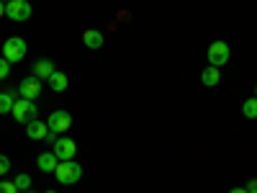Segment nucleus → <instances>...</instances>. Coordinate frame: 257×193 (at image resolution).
I'll return each mask as SVG.
<instances>
[{"mask_svg":"<svg viewBox=\"0 0 257 193\" xmlns=\"http://www.w3.org/2000/svg\"><path fill=\"white\" fill-rule=\"evenodd\" d=\"M54 178H57V183H62V185H75V183L82 178V165L75 162V160H62V162L57 165V170H54Z\"/></svg>","mask_w":257,"mask_h":193,"instance_id":"obj_1","label":"nucleus"},{"mask_svg":"<svg viewBox=\"0 0 257 193\" xmlns=\"http://www.w3.org/2000/svg\"><path fill=\"white\" fill-rule=\"evenodd\" d=\"M13 119L18 121V124H29V121H34L36 116H39V109H36V103L34 101H26V98H18L16 103H13Z\"/></svg>","mask_w":257,"mask_h":193,"instance_id":"obj_2","label":"nucleus"},{"mask_svg":"<svg viewBox=\"0 0 257 193\" xmlns=\"http://www.w3.org/2000/svg\"><path fill=\"white\" fill-rule=\"evenodd\" d=\"M3 57H6L11 64L21 62V59L26 57V41L21 39V36H11V39H6V44H3Z\"/></svg>","mask_w":257,"mask_h":193,"instance_id":"obj_3","label":"nucleus"},{"mask_svg":"<svg viewBox=\"0 0 257 193\" xmlns=\"http://www.w3.org/2000/svg\"><path fill=\"white\" fill-rule=\"evenodd\" d=\"M231 57V49L226 41H211V47H208V64L211 67H221V64H226Z\"/></svg>","mask_w":257,"mask_h":193,"instance_id":"obj_4","label":"nucleus"},{"mask_svg":"<svg viewBox=\"0 0 257 193\" xmlns=\"http://www.w3.org/2000/svg\"><path fill=\"white\" fill-rule=\"evenodd\" d=\"M41 82H44V80H39L36 75L24 77V80H21V85H18V95L26 98V101H36V98L41 95V88H44Z\"/></svg>","mask_w":257,"mask_h":193,"instance_id":"obj_5","label":"nucleus"},{"mask_svg":"<svg viewBox=\"0 0 257 193\" xmlns=\"http://www.w3.org/2000/svg\"><path fill=\"white\" fill-rule=\"evenodd\" d=\"M31 13H34V8L26 0H11V3H6V16L11 21H29Z\"/></svg>","mask_w":257,"mask_h":193,"instance_id":"obj_6","label":"nucleus"},{"mask_svg":"<svg viewBox=\"0 0 257 193\" xmlns=\"http://www.w3.org/2000/svg\"><path fill=\"white\" fill-rule=\"evenodd\" d=\"M47 126H49V132H54V134H67L70 126H72V116L67 111H54L47 119Z\"/></svg>","mask_w":257,"mask_h":193,"instance_id":"obj_7","label":"nucleus"},{"mask_svg":"<svg viewBox=\"0 0 257 193\" xmlns=\"http://www.w3.org/2000/svg\"><path fill=\"white\" fill-rule=\"evenodd\" d=\"M52 152H54L59 160H75L77 144H75V139H64V137H57V142H54V149H52Z\"/></svg>","mask_w":257,"mask_h":193,"instance_id":"obj_8","label":"nucleus"},{"mask_svg":"<svg viewBox=\"0 0 257 193\" xmlns=\"http://www.w3.org/2000/svg\"><path fill=\"white\" fill-rule=\"evenodd\" d=\"M26 134H29V139H36V142H47L49 126H47L44 121L34 119V121H29V124H26Z\"/></svg>","mask_w":257,"mask_h":193,"instance_id":"obj_9","label":"nucleus"},{"mask_svg":"<svg viewBox=\"0 0 257 193\" xmlns=\"http://www.w3.org/2000/svg\"><path fill=\"white\" fill-rule=\"evenodd\" d=\"M59 162H62V160H59L54 152H44V155H39V160H36V165H39L41 173H54Z\"/></svg>","mask_w":257,"mask_h":193,"instance_id":"obj_10","label":"nucleus"},{"mask_svg":"<svg viewBox=\"0 0 257 193\" xmlns=\"http://www.w3.org/2000/svg\"><path fill=\"white\" fill-rule=\"evenodd\" d=\"M54 72H57V67H54L52 59H39V62L34 64V75H36L39 80H49Z\"/></svg>","mask_w":257,"mask_h":193,"instance_id":"obj_11","label":"nucleus"},{"mask_svg":"<svg viewBox=\"0 0 257 193\" xmlns=\"http://www.w3.org/2000/svg\"><path fill=\"white\" fill-rule=\"evenodd\" d=\"M103 34L100 31H95V29H85L82 31V44L88 47V49H100L103 47Z\"/></svg>","mask_w":257,"mask_h":193,"instance_id":"obj_12","label":"nucleus"},{"mask_svg":"<svg viewBox=\"0 0 257 193\" xmlns=\"http://www.w3.org/2000/svg\"><path fill=\"white\" fill-rule=\"evenodd\" d=\"M219 80H221V72H219V67H208L203 70V75H201V82L206 85V88H213V85H219Z\"/></svg>","mask_w":257,"mask_h":193,"instance_id":"obj_13","label":"nucleus"},{"mask_svg":"<svg viewBox=\"0 0 257 193\" xmlns=\"http://www.w3.org/2000/svg\"><path fill=\"white\" fill-rule=\"evenodd\" d=\"M47 85H49V88L54 90V93H62V90H67V75H64V72H54L49 80H47Z\"/></svg>","mask_w":257,"mask_h":193,"instance_id":"obj_14","label":"nucleus"},{"mask_svg":"<svg viewBox=\"0 0 257 193\" xmlns=\"http://www.w3.org/2000/svg\"><path fill=\"white\" fill-rule=\"evenodd\" d=\"M16 93L13 90H6V93H0V114H11L13 111V103H16Z\"/></svg>","mask_w":257,"mask_h":193,"instance_id":"obj_15","label":"nucleus"},{"mask_svg":"<svg viewBox=\"0 0 257 193\" xmlns=\"http://www.w3.org/2000/svg\"><path fill=\"white\" fill-rule=\"evenodd\" d=\"M242 114H244V119H257V98H247L244 101Z\"/></svg>","mask_w":257,"mask_h":193,"instance_id":"obj_16","label":"nucleus"},{"mask_svg":"<svg viewBox=\"0 0 257 193\" xmlns=\"http://www.w3.org/2000/svg\"><path fill=\"white\" fill-rule=\"evenodd\" d=\"M13 183H16V188H18V190H24V193H26V190H31V175H26V173H21Z\"/></svg>","mask_w":257,"mask_h":193,"instance_id":"obj_17","label":"nucleus"},{"mask_svg":"<svg viewBox=\"0 0 257 193\" xmlns=\"http://www.w3.org/2000/svg\"><path fill=\"white\" fill-rule=\"evenodd\" d=\"M0 193H18L13 180H0Z\"/></svg>","mask_w":257,"mask_h":193,"instance_id":"obj_18","label":"nucleus"},{"mask_svg":"<svg viewBox=\"0 0 257 193\" xmlns=\"http://www.w3.org/2000/svg\"><path fill=\"white\" fill-rule=\"evenodd\" d=\"M8 72H11V62H8L6 57H0V80H6Z\"/></svg>","mask_w":257,"mask_h":193,"instance_id":"obj_19","label":"nucleus"},{"mask_svg":"<svg viewBox=\"0 0 257 193\" xmlns=\"http://www.w3.org/2000/svg\"><path fill=\"white\" fill-rule=\"evenodd\" d=\"M11 170V160L6 155H0V178H6V173Z\"/></svg>","mask_w":257,"mask_h":193,"instance_id":"obj_20","label":"nucleus"},{"mask_svg":"<svg viewBox=\"0 0 257 193\" xmlns=\"http://www.w3.org/2000/svg\"><path fill=\"white\" fill-rule=\"evenodd\" d=\"M247 193H257V178H252V180L247 183Z\"/></svg>","mask_w":257,"mask_h":193,"instance_id":"obj_21","label":"nucleus"},{"mask_svg":"<svg viewBox=\"0 0 257 193\" xmlns=\"http://www.w3.org/2000/svg\"><path fill=\"white\" fill-rule=\"evenodd\" d=\"M3 16H6V3L0 0V18H3Z\"/></svg>","mask_w":257,"mask_h":193,"instance_id":"obj_22","label":"nucleus"},{"mask_svg":"<svg viewBox=\"0 0 257 193\" xmlns=\"http://www.w3.org/2000/svg\"><path fill=\"white\" fill-rule=\"evenodd\" d=\"M229 193H247V188H231Z\"/></svg>","mask_w":257,"mask_h":193,"instance_id":"obj_23","label":"nucleus"},{"mask_svg":"<svg viewBox=\"0 0 257 193\" xmlns=\"http://www.w3.org/2000/svg\"><path fill=\"white\" fill-rule=\"evenodd\" d=\"M254 98H257V85H254Z\"/></svg>","mask_w":257,"mask_h":193,"instance_id":"obj_24","label":"nucleus"},{"mask_svg":"<svg viewBox=\"0 0 257 193\" xmlns=\"http://www.w3.org/2000/svg\"><path fill=\"white\" fill-rule=\"evenodd\" d=\"M47 193H57V190H47Z\"/></svg>","mask_w":257,"mask_h":193,"instance_id":"obj_25","label":"nucleus"},{"mask_svg":"<svg viewBox=\"0 0 257 193\" xmlns=\"http://www.w3.org/2000/svg\"><path fill=\"white\" fill-rule=\"evenodd\" d=\"M3 3H11V0H3Z\"/></svg>","mask_w":257,"mask_h":193,"instance_id":"obj_26","label":"nucleus"},{"mask_svg":"<svg viewBox=\"0 0 257 193\" xmlns=\"http://www.w3.org/2000/svg\"><path fill=\"white\" fill-rule=\"evenodd\" d=\"M26 193H34V190H26Z\"/></svg>","mask_w":257,"mask_h":193,"instance_id":"obj_27","label":"nucleus"}]
</instances>
